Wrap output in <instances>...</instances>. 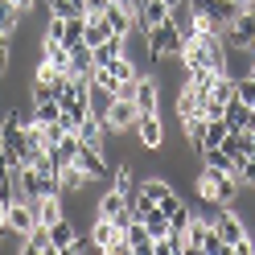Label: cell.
Instances as JSON below:
<instances>
[{
  "label": "cell",
  "instance_id": "cell-1",
  "mask_svg": "<svg viewBox=\"0 0 255 255\" xmlns=\"http://www.w3.org/2000/svg\"><path fill=\"white\" fill-rule=\"evenodd\" d=\"M194 189H198L210 206H231V202L239 198V177H235V173H218V169H210V165H202V169L194 173Z\"/></svg>",
  "mask_w": 255,
  "mask_h": 255
},
{
  "label": "cell",
  "instance_id": "cell-2",
  "mask_svg": "<svg viewBox=\"0 0 255 255\" xmlns=\"http://www.w3.org/2000/svg\"><path fill=\"white\" fill-rule=\"evenodd\" d=\"M144 45H148V62H152V66H161L165 58H177V54H181L185 33H181L173 21H161V25L144 29Z\"/></svg>",
  "mask_w": 255,
  "mask_h": 255
},
{
  "label": "cell",
  "instance_id": "cell-3",
  "mask_svg": "<svg viewBox=\"0 0 255 255\" xmlns=\"http://www.w3.org/2000/svg\"><path fill=\"white\" fill-rule=\"evenodd\" d=\"M222 45H227V50H251L255 54V8H243L227 29H222Z\"/></svg>",
  "mask_w": 255,
  "mask_h": 255
},
{
  "label": "cell",
  "instance_id": "cell-4",
  "mask_svg": "<svg viewBox=\"0 0 255 255\" xmlns=\"http://www.w3.org/2000/svg\"><path fill=\"white\" fill-rule=\"evenodd\" d=\"M74 165L83 169L91 181H107V177H111V161H107V152H103V148H95V144H78Z\"/></svg>",
  "mask_w": 255,
  "mask_h": 255
},
{
  "label": "cell",
  "instance_id": "cell-5",
  "mask_svg": "<svg viewBox=\"0 0 255 255\" xmlns=\"http://www.w3.org/2000/svg\"><path fill=\"white\" fill-rule=\"evenodd\" d=\"M33 227H37V206L25 202V198H12V202H8V222H4V231H12L17 239H25Z\"/></svg>",
  "mask_w": 255,
  "mask_h": 255
},
{
  "label": "cell",
  "instance_id": "cell-6",
  "mask_svg": "<svg viewBox=\"0 0 255 255\" xmlns=\"http://www.w3.org/2000/svg\"><path fill=\"white\" fill-rule=\"evenodd\" d=\"M136 140L144 152H161L165 148V120L161 116H140L136 120Z\"/></svg>",
  "mask_w": 255,
  "mask_h": 255
},
{
  "label": "cell",
  "instance_id": "cell-7",
  "mask_svg": "<svg viewBox=\"0 0 255 255\" xmlns=\"http://www.w3.org/2000/svg\"><path fill=\"white\" fill-rule=\"evenodd\" d=\"M136 120H140V107L132 99H111L103 128H107V132H128V128H136Z\"/></svg>",
  "mask_w": 255,
  "mask_h": 255
},
{
  "label": "cell",
  "instance_id": "cell-8",
  "mask_svg": "<svg viewBox=\"0 0 255 255\" xmlns=\"http://www.w3.org/2000/svg\"><path fill=\"white\" fill-rule=\"evenodd\" d=\"M132 103L140 107V116H161V83H156L152 74H140Z\"/></svg>",
  "mask_w": 255,
  "mask_h": 255
},
{
  "label": "cell",
  "instance_id": "cell-9",
  "mask_svg": "<svg viewBox=\"0 0 255 255\" xmlns=\"http://www.w3.org/2000/svg\"><path fill=\"white\" fill-rule=\"evenodd\" d=\"M214 227H218V235H222V243L231 247V255H235V243H243V239H247L243 218H239L235 210H227V206H218V214H214Z\"/></svg>",
  "mask_w": 255,
  "mask_h": 255
},
{
  "label": "cell",
  "instance_id": "cell-10",
  "mask_svg": "<svg viewBox=\"0 0 255 255\" xmlns=\"http://www.w3.org/2000/svg\"><path fill=\"white\" fill-rule=\"evenodd\" d=\"M74 235H78V227L62 214L58 222H50V255H66L70 251V243H74Z\"/></svg>",
  "mask_w": 255,
  "mask_h": 255
},
{
  "label": "cell",
  "instance_id": "cell-11",
  "mask_svg": "<svg viewBox=\"0 0 255 255\" xmlns=\"http://www.w3.org/2000/svg\"><path fill=\"white\" fill-rule=\"evenodd\" d=\"M87 185H91V177H87V173L78 169L74 161L58 169V194H62V198H70V194H83Z\"/></svg>",
  "mask_w": 255,
  "mask_h": 255
},
{
  "label": "cell",
  "instance_id": "cell-12",
  "mask_svg": "<svg viewBox=\"0 0 255 255\" xmlns=\"http://www.w3.org/2000/svg\"><path fill=\"white\" fill-rule=\"evenodd\" d=\"M87 231H91V239H95V247L111 255V247H116V239H120V227H116V218H103V214H95V222H91Z\"/></svg>",
  "mask_w": 255,
  "mask_h": 255
},
{
  "label": "cell",
  "instance_id": "cell-13",
  "mask_svg": "<svg viewBox=\"0 0 255 255\" xmlns=\"http://www.w3.org/2000/svg\"><path fill=\"white\" fill-rule=\"evenodd\" d=\"M124 235H128V251H132V255H152V243H156V239L148 235V227H144L140 218H132V222H128V227H124Z\"/></svg>",
  "mask_w": 255,
  "mask_h": 255
},
{
  "label": "cell",
  "instance_id": "cell-14",
  "mask_svg": "<svg viewBox=\"0 0 255 255\" xmlns=\"http://www.w3.org/2000/svg\"><path fill=\"white\" fill-rule=\"evenodd\" d=\"M103 17H107V25H111V33L132 37V29H140V25H136V12H132V8H124V4H116V0L107 4V12H103Z\"/></svg>",
  "mask_w": 255,
  "mask_h": 255
},
{
  "label": "cell",
  "instance_id": "cell-15",
  "mask_svg": "<svg viewBox=\"0 0 255 255\" xmlns=\"http://www.w3.org/2000/svg\"><path fill=\"white\" fill-rule=\"evenodd\" d=\"M41 58L50 62V66H58L62 74H70V50L62 41H54V37H41Z\"/></svg>",
  "mask_w": 255,
  "mask_h": 255
},
{
  "label": "cell",
  "instance_id": "cell-16",
  "mask_svg": "<svg viewBox=\"0 0 255 255\" xmlns=\"http://www.w3.org/2000/svg\"><path fill=\"white\" fill-rule=\"evenodd\" d=\"M181 120V136L189 140V144H194L198 152H202V136H206V116L202 111H189V116H177Z\"/></svg>",
  "mask_w": 255,
  "mask_h": 255
},
{
  "label": "cell",
  "instance_id": "cell-17",
  "mask_svg": "<svg viewBox=\"0 0 255 255\" xmlns=\"http://www.w3.org/2000/svg\"><path fill=\"white\" fill-rule=\"evenodd\" d=\"M161 21H169V4H165V0H144V8L136 12V25L140 29H152Z\"/></svg>",
  "mask_w": 255,
  "mask_h": 255
},
{
  "label": "cell",
  "instance_id": "cell-18",
  "mask_svg": "<svg viewBox=\"0 0 255 255\" xmlns=\"http://www.w3.org/2000/svg\"><path fill=\"white\" fill-rule=\"evenodd\" d=\"M202 165H210V169H218V173H235L239 169V161L222 148V144H214V148H202Z\"/></svg>",
  "mask_w": 255,
  "mask_h": 255
},
{
  "label": "cell",
  "instance_id": "cell-19",
  "mask_svg": "<svg viewBox=\"0 0 255 255\" xmlns=\"http://www.w3.org/2000/svg\"><path fill=\"white\" fill-rule=\"evenodd\" d=\"M140 222L148 227V235H152V239H165V235H169V214H165V206H161V202H156V206H148Z\"/></svg>",
  "mask_w": 255,
  "mask_h": 255
},
{
  "label": "cell",
  "instance_id": "cell-20",
  "mask_svg": "<svg viewBox=\"0 0 255 255\" xmlns=\"http://www.w3.org/2000/svg\"><path fill=\"white\" fill-rule=\"evenodd\" d=\"M33 206H37V222H41V227H50V222L62 218V194H45V198H37Z\"/></svg>",
  "mask_w": 255,
  "mask_h": 255
},
{
  "label": "cell",
  "instance_id": "cell-21",
  "mask_svg": "<svg viewBox=\"0 0 255 255\" xmlns=\"http://www.w3.org/2000/svg\"><path fill=\"white\" fill-rule=\"evenodd\" d=\"M21 17H25V8H17L12 0H0V33H17V25H21Z\"/></svg>",
  "mask_w": 255,
  "mask_h": 255
},
{
  "label": "cell",
  "instance_id": "cell-22",
  "mask_svg": "<svg viewBox=\"0 0 255 255\" xmlns=\"http://www.w3.org/2000/svg\"><path fill=\"white\" fill-rule=\"evenodd\" d=\"M25 251L29 255H50V227H41V222H37V227L25 235Z\"/></svg>",
  "mask_w": 255,
  "mask_h": 255
},
{
  "label": "cell",
  "instance_id": "cell-23",
  "mask_svg": "<svg viewBox=\"0 0 255 255\" xmlns=\"http://www.w3.org/2000/svg\"><path fill=\"white\" fill-rule=\"evenodd\" d=\"M91 70H95L91 45H74V50H70V74H83V78H91Z\"/></svg>",
  "mask_w": 255,
  "mask_h": 255
},
{
  "label": "cell",
  "instance_id": "cell-24",
  "mask_svg": "<svg viewBox=\"0 0 255 255\" xmlns=\"http://www.w3.org/2000/svg\"><path fill=\"white\" fill-rule=\"evenodd\" d=\"M111 37V25H107V17H95V21H87V33H83V45H103Z\"/></svg>",
  "mask_w": 255,
  "mask_h": 255
},
{
  "label": "cell",
  "instance_id": "cell-25",
  "mask_svg": "<svg viewBox=\"0 0 255 255\" xmlns=\"http://www.w3.org/2000/svg\"><path fill=\"white\" fill-rule=\"evenodd\" d=\"M227 140V120H206V136H202V148H214Z\"/></svg>",
  "mask_w": 255,
  "mask_h": 255
},
{
  "label": "cell",
  "instance_id": "cell-26",
  "mask_svg": "<svg viewBox=\"0 0 255 255\" xmlns=\"http://www.w3.org/2000/svg\"><path fill=\"white\" fill-rule=\"evenodd\" d=\"M33 111H37V124H54L62 116V103L58 99H33Z\"/></svg>",
  "mask_w": 255,
  "mask_h": 255
},
{
  "label": "cell",
  "instance_id": "cell-27",
  "mask_svg": "<svg viewBox=\"0 0 255 255\" xmlns=\"http://www.w3.org/2000/svg\"><path fill=\"white\" fill-rule=\"evenodd\" d=\"M210 99H218V103H231V99H235V78H231V74H218V78H214Z\"/></svg>",
  "mask_w": 255,
  "mask_h": 255
},
{
  "label": "cell",
  "instance_id": "cell-28",
  "mask_svg": "<svg viewBox=\"0 0 255 255\" xmlns=\"http://www.w3.org/2000/svg\"><path fill=\"white\" fill-rule=\"evenodd\" d=\"M235 99H243L247 107H255V78H251V74L235 78Z\"/></svg>",
  "mask_w": 255,
  "mask_h": 255
},
{
  "label": "cell",
  "instance_id": "cell-29",
  "mask_svg": "<svg viewBox=\"0 0 255 255\" xmlns=\"http://www.w3.org/2000/svg\"><path fill=\"white\" fill-rule=\"evenodd\" d=\"M235 177H239V185H255V156H243V161H239Z\"/></svg>",
  "mask_w": 255,
  "mask_h": 255
},
{
  "label": "cell",
  "instance_id": "cell-30",
  "mask_svg": "<svg viewBox=\"0 0 255 255\" xmlns=\"http://www.w3.org/2000/svg\"><path fill=\"white\" fill-rule=\"evenodd\" d=\"M8 66H12V37L0 33V74H8Z\"/></svg>",
  "mask_w": 255,
  "mask_h": 255
},
{
  "label": "cell",
  "instance_id": "cell-31",
  "mask_svg": "<svg viewBox=\"0 0 255 255\" xmlns=\"http://www.w3.org/2000/svg\"><path fill=\"white\" fill-rule=\"evenodd\" d=\"M41 136H45V144H58V140L66 136V128H62L58 120H54V124H41Z\"/></svg>",
  "mask_w": 255,
  "mask_h": 255
},
{
  "label": "cell",
  "instance_id": "cell-32",
  "mask_svg": "<svg viewBox=\"0 0 255 255\" xmlns=\"http://www.w3.org/2000/svg\"><path fill=\"white\" fill-rule=\"evenodd\" d=\"M210 4H214V0H185V8L194 12V17H206V12H210Z\"/></svg>",
  "mask_w": 255,
  "mask_h": 255
},
{
  "label": "cell",
  "instance_id": "cell-33",
  "mask_svg": "<svg viewBox=\"0 0 255 255\" xmlns=\"http://www.w3.org/2000/svg\"><path fill=\"white\" fill-rule=\"evenodd\" d=\"M8 173H12V156H8L4 144H0V177H8Z\"/></svg>",
  "mask_w": 255,
  "mask_h": 255
},
{
  "label": "cell",
  "instance_id": "cell-34",
  "mask_svg": "<svg viewBox=\"0 0 255 255\" xmlns=\"http://www.w3.org/2000/svg\"><path fill=\"white\" fill-rule=\"evenodd\" d=\"M136 83H140V78H136ZM136 83H120V87H116V99H132V95H136Z\"/></svg>",
  "mask_w": 255,
  "mask_h": 255
},
{
  "label": "cell",
  "instance_id": "cell-35",
  "mask_svg": "<svg viewBox=\"0 0 255 255\" xmlns=\"http://www.w3.org/2000/svg\"><path fill=\"white\" fill-rule=\"evenodd\" d=\"M12 4H17V8H25V12H29V8H33V0H12Z\"/></svg>",
  "mask_w": 255,
  "mask_h": 255
},
{
  "label": "cell",
  "instance_id": "cell-36",
  "mask_svg": "<svg viewBox=\"0 0 255 255\" xmlns=\"http://www.w3.org/2000/svg\"><path fill=\"white\" fill-rule=\"evenodd\" d=\"M235 4H239V8H255V0H235Z\"/></svg>",
  "mask_w": 255,
  "mask_h": 255
},
{
  "label": "cell",
  "instance_id": "cell-37",
  "mask_svg": "<svg viewBox=\"0 0 255 255\" xmlns=\"http://www.w3.org/2000/svg\"><path fill=\"white\" fill-rule=\"evenodd\" d=\"M165 4H169V8H177V4H181V0H165Z\"/></svg>",
  "mask_w": 255,
  "mask_h": 255
}]
</instances>
